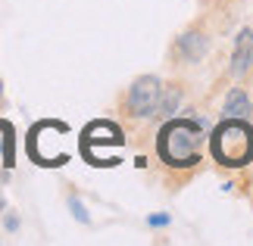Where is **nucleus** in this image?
<instances>
[{
    "label": "nucleus",
    "instance_id": "f257e3e1",
    "mask_svg": "<svg viewBox=\"0 0 253 246\" xmlns=\"http://www.w3.org/2000/svg\"><path fill=\"white\" fill-rule=\"evenodd\" d=\"M200 146H203V131L200 122L191 119H169L160 128V141L157 150L163 156V162L175 165V169H184V165L200 162Z\"/></svg>",
    "mask_w": 253,
    "mask_h": 246
},
{
    "label": "nucleus",
    "instance_id": "f03ea898",
    "mask_svg": "<svg viewBox=\"0 0 253 246\" xmlns=\"http://www.w3.org/2000/svg\"><path fill=\"white\" fill-rule=\"evenodd\" d=\"M212 156L228 169H241L253 159V128L247 119H225L212 131Z\"/></svg>",
    "mask_w": 253,
    "mask_h": 246
},
{
    "label": "nucleus",
    "instance_id": "7ed1b4c3",
    "mask_svg": "<svg viewBox=\"0 0 253 246\" xmlns=\"http://www.w3.org/2000/svg\"><path fill=\"white\" fill-rule=\"evenodd\" d=\"M163 81L157 75H141L134 78L128 87V97H125V109L134 119H153L157 115V100H160Z\"/></svg>",
    "mask_w": 253,
    "mask_h": 246
},
{
    "label": "nucleus",
    "instance_id": "20e7f679",
    "mask_svg": "<svg viewBox=\"0 0 253 246\" xmlns=\"http://www.w3.org/2000/svg\"><path fill=\"white\" fill-rule=\"evenodd\" d=\"M122 143H125V137L119 131V125H113V122H94L84 128V156L97 165H110L103 150H119Z\"/></svg>",
    "mask_w": 253,
    "mask_h": 246
},
{
    "label": "nucleus",
    "instance_id": "39448f33",
    "mask_svg": "<svg viewBox=\"0 0 253 246\" xmlns=\"http://www.w3.org/2000/svg\"><path fill=\"white\" fill-rule=\"evenodd\" d=\"M207 47H210V41L203 32H184L172 44V60L175 63H200L207 56Z\"/></svg>",
    "mask_w": 253,
    "mask_h": 246
},
{
    "label": "nucleus",
    "instance_id": "423d86ee",
    "mask_svg": "<svg viewBox=\"0 0 253 246\" xmlns=\"http://www.w3.org/2000/svg\"><path fill=\"white\" fill-rule=\"evenodd\" d=\"M253 66V32L244 28L235 41V53H231V75H244Z\"/></svg>",
    "mask_w": 253,
    "mask_h": 246
},
{
    "label": "nucleus",
    "instance_id": "0eeeda50",
    "mask_svg": "<svg viewBox=\"0 0 253 246\" xmlns=\"http://www.w3.org/2000/svg\"><path fill=\"white\" fill-rule=\"evenodd\" d=\"M222 112H225V119H247V115L253 112L250 97H247L244 87H231L228 97H225V106H222Z\"/></svg>",
    "mask_w": 253,
    "mask_h": 246
},
{
    "label": "nucleus",
    "instance_id": "6e6552de",
    "mask_svg": "<svg viewBox=\"0 0 253 246\" xmlns=\"http://www.w3.org/2000/svg\"><path fill=\"white\" fill-rule=\"evenodd\" d=\"M178 103H181V91L178 87H172V84H163V91H160V100H157V115H172L175 109H178Z\"/></svg>",
    "mask_w": 253,
    "mask_h": 246
},
{
    "label": "nucleus",
    "instance_id": "1a4fd4ad",
    "mask_svg": "<svg viewBox=\"0 0 253 246\" xmlns=\"http://www.w3.org/2000/svg\"><path fill=\"white\" fill-rule=\"evenodd\" d=\"M69 209H72V215H75L82 224H87V212H84V206H82L79 196H69Z\"/></svg>",
    "mask_w": 253,
    "mask_h": 246
},
{
    "label": "nucleus",
    "instance_id": "9d476101",
    "mask_svg": "<svg viewBox=\"0 0 253 246\" xmlns=\"http://www.w3.org/2000/svg\"><path fill=\"white\" fill-rule=\"evenodd\" d=\"M147 224H150V228H163V224H169V215H166V212H160V215H150V218H147Z\"/></svg>",
    "mask_w": 253,
    "mask_h": 246
},
{
    "label": "nucleus",
    "instance_id": "9b49d317",
    "mask_svg": "<svg viewBox=\"0 0 253 246\" xmlns=\"http://www.w3.org/2000/svg\"><path fill=\"white\" fill-rule=\"evenodd\" d=\"M3 224H6V231H16V228H19V218H16V215H6Z\"/></svg>",
    "mask_w": 253,
    "mask_h": 246
},
{
    "label": "nucleus",
    "instance_id": "f8f14e48",
    "mask_svg": "<svg viewBox=\"0 0 253 246\" xmlns=\"http://www.w3.org/2000/svg\"><path fill=\"white\" fill-rule=\"evenodd\" d=\"M3 206H6V203H3V193H0V212H3Z\"/></svg>",
    "mask_w": 253,
    "mask_h": 246
},
{
    "label": "nucleus",
    "instance_id": "ddd939ff",
    "mask_svg": "<svg viewBox=\"0 0 253 246\" xmlns=\"http://www.w3.org/2000/svg\"><path fill=\"white\" fill-rule=\"evenodd\" d=\"M0 94H3V81H0Z\"/></svg>",
    "mask_w": 253,
    "mask_h": 246
}]
</instances>
